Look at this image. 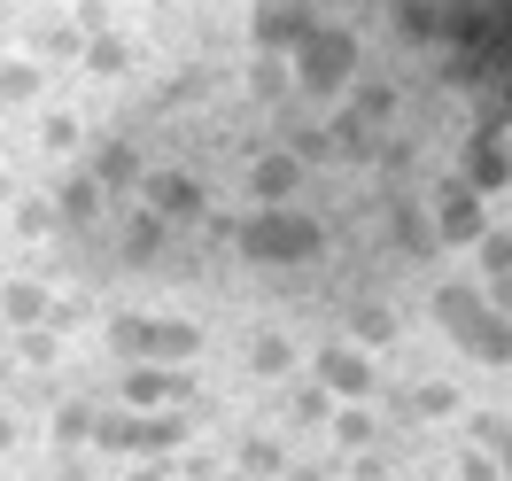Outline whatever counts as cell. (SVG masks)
<instances>
[{
  "instance_id": "1",
  "label": "cell",
  "mask_w": 512,
  "mask_h": 481,
  "mask_svg": "<svg viewBox=\"0 0 512 481\" xmlns=\"http://www.w3.org/2000/svg\"><path fill=\"white\" fill-rule=\"evenodd\" d=\"M326 249V225L303 218L295 202H256L241 218V257L249 264H311Z\"/></svg>"
},
{
  "instance_id": "2",
  "label": "cell",
  "mask_w": 512,
  "mask_h": 481,
  "mask_svg": "<svg viewBox=\"0 0 512 481\" xmlns=\"http://www.w3.org/2000/svg\"><path fill=\"white\" fill-rule=\"evenodd\" d=\"M109 350L125 357V365H194L202 357V326L194 319H163V311H125V319H109Z\"/></svg>"
},
{
  "instance_id": "3",
  "label": "cell",
  "mask_w": 512,
  "mask_h": 481,
  "mask_svg": "<svg viewBox=\"0 0 512 481\" xmlns=\"http://www.w3.org/2000/svg\"><path fill=\"white\" fill-rule=\"evenodd\" d=\"M295 86H303V94H342V86H350L357 78V32H342V24H311V32L295 39Z\"/></svg>"
},
{
  "instance_id": "4",
  "label": "cell",
  "mask_w": 512,
  "mask_h": 481,
  "mask_svg": "<svg viewBox=\"0 0 512 481\" xmlns=\"http://www.w3.org/2000/svg\"><path fill=\"white\" fill-rule=\"evenodd\" d=\"M427 218H435V241H443V249H474L481 233H489V194H481L466 171H450V179H435Z\"/></svg>"
},
{
  "instance_id": "5",
  "label": "cell",
  "mask_w": 512,
  "mask_h": 481,
  "mask_svg": "<svg viewBox=\"0 0 512 481\" xmlns=\"http://www.w3.org/2000/svg\"><path fill=\"white\" fill-rule=\"evenodd\" d=\"M94 443L101 450H132V458H163V450L187 443V412H125V419H94Z\"/></svg>"
},
{
  "instance_id": "6",
  "label": "cell",
  "mask_w": 512,
  "mask_h": 481,
  "mask_svg": "<svg viewBox=\"0 0 512 481\" xmlns=\"http://www.w3.org/2000/svg\"><path fill=\"white\" fill-rule=\"evenodd\" d=\"M311 381L334 388V404H373L381 396V365H373V350H357V342H326L311 357Z\"/></svg>"
},
{
  "instance_id": "7",
  "label": "cell",
  "mask_w": 512,
  "mask_h": 481,
  "mask_svg": "<svg viewBox=\"0 0 512 481\" xmlns=\"http://www.w3.org/2000/svg\"><path fill=\"white\" fill-rule=\"evenodd\" d=\"M443 334H450L466 357H474V365H512V319L489 303V295H481V303H466V311H458Z\"/></svg>"
},
{
  "instance_id": "8",
  "label": "cell",
  "mask_w": 512,
  "mask_h": 481,
  "mask_svg": "<svg viewBox=\"0 0 512 481\" xmlns=\"http://www.w3.org/2000/svg\"><path fill=\"white\" fill-rule=\"evenodd\" d=\"M117 396H125V412H171V404H187V396H194V373H187V365H156V357H148V365H125V388H117Z\"/></svg>"
},
{
  "instance_id": "9",
  "label": "cell",
  "mask_w": 512,
  "mask_h": 481,
  "mask_svg": "<svg viewBox=\"0 0 512 481\" xmlns=\"http://www.w3.org/2000/svg\"><path fill=\"white\" fill-rule=\"evenodd\" d=\"M311 24H319V0H256L249 39H256V55H295V39Z\"/></svg>"
},
{
  "instance_id": "10",
  "label": "cell",
  "mask_w": 512,
  "mask_h": 481,
  "mask_svg": "<svg viewBox=\"0 0 512 481\" xmlns=\"http://www.w3.org/2000/svg\"><path fill=\"white\" fill-rule=\"evenodd\" d=\"M311 179V156L303 148H256L249 156V202H295Z\"/></svg>"
},
{
  "instance_id": "11",
  "label": "cell",
  "mask_w": 512,
  "mask_h": 481,
  "mask_svg": "<svg viewBox=\"0 0 512 481\" xmlns=\"http://www.w3.org/2000/svg\"><path fill=\"white\" fill-rule=\"evenodd\" d=\"M140 194H148V210H163V218L179 225V218H202V179H187V171H148L140 179Z\"/></svg>"
},
{
  "instance_id": "12",
  "label": "cell",
  "mask_w": 512,
  "mask_h": 481,
  "mask_svg": "<svg viewBox=\"0 0 512 481\" xmlns=\"http://www.w3.org/2000/svg\"><path fill=\"white\" fill-rule=\"evenodd\" d=\"M466 179H474L481 194H505L512 187V148L497 140V132H474V148H466Z\"/></svg>"
},
{
  "instance_id": "13",
  "label": "cell",
  "mask_w": 512,
  "mask_h": 481,
  "mask_svg": "<svg viewBox=\"0 0 512 481\" xmlns=\"http://www.w3.org/2000/svg\"><path fill=\"white\" fill-rule=\"evenodd\" d=\"M101 202H109V187H101L94 171H70L63 187H55V218H63V225H94Z\"/></svg>"
},
{
  "instance_id": "14",
  "label": "cell",
  "mask_w": 512,
  "mask_h": 481,
  "mask_svg": "<svg viewBox=\"0 0 512 481\" xmlns=\"http://www.w3.org/2000/svg\"><path fill=\"white\" fill-rule=\"evenodd\" d=\"M47 311H55V295L39 280H0V326H47Z\"/></svg>"
},
{
  "instance_id": "15",
  "label": "cell",
  "mask_w": 512,
  "mask_h": 481,
  "mask_svg": "<svg viewBox=\"0 0 512 481\" xmlns=\"http://www.w3.org/2000/svg\"><path fill=\"white\" fill-rule=\"evenodd\" d=\"M94 179L109 194H132L148 171H140V156H132V140H101V156H94Z\"/></svg>"
},
{
  "instance_id": "16",
  "label": "cell",
  "mask_w": 512,
  "mask_h": 481,
  "mask_svg": "<svg viewBox=\"0 0 512 481\" xmlns=\"http://www.w3.org/2000/svg\"><path fill=\"white\" fill-rule=\"evenodd\" d=\"M350 342L357 350H388L396 342V311L388 303H350Z\"/></svg>"
},
{
  "instance_id": "17",
  "label": "cell",
  "mask_w": 512,
  "mask_h": 481,
  "mask_svg": "<svg viewBox=\"0 0 512 481\" xmlns=\"http://www.w3.org/2000/svg\"><path fill=\"white\" fill-rule=\"evenodd\" d=\"M163 225H171V218H163V210H148V202L132 210V225H125V257H132V264H156V257H163Z\"/></svg>"
},
{
  "instance_id": "18",
  "label": "cell",
  "mask_w": 512,
  "mask_h": 481,
  "mask_svg": "<svg viewBox=\"0 0 512 481\" xmlns=\"http://www.w3.org/2000/svg\"><path fill=\"white\" fill-rule=\"evenodd\" d=\"M39 86H47V70H39L32 55H8V63H0V109H16V101H39Z\"/></svg>"
},
{
  "instance_id": "19",
  "label": "cell",
  "mask_w": 512,
  "mask_h": 481,
  "mask_svg": "<svg viewBox=\"0 0 512 481\" xmlns=\"http://www.w3.org/2000/svg\"><path fill=\"white\" fill-rule=\"evenodd\" d=\"M233 466H241L249 481H288V450H280V443H256V435H249V443L233 450Z\"/></svg>"
},
{
  "instance_id": "20",
  "label": "cell",
  "mask_w": 512,
  "mask_h": 481,
  "mask_svg": "<svg viewBox=\"0 0 512 481\" xmlns=\"http://www.w3.org/2000/svg\"><path fill=\"white\" fill-rule=\"evenodd\" d=\"M288 365H295V342L280 334V326H264V334L249 342V373H288Z\"/></svg>"
},
{
  "instance_id": "21",
  "label": "cell",
  "mask_w": 512,
  "mask_h": 481,
  "mask_svg": "<svg viewBox=\"0 0 512 481\" xmlns=\"http://www.w3.org/2000/svg\"><path fill=\"white\" fill-rule=\"evenodd\" d=\"M326 427H334V443H342V450H365V443H373V412H365V404H334Z\"/></svg>"
},
{
  "instance_id": "22",
  "label": "cell",
  "mask_w": 512,
  "mask_h": 481,
  "mask_svg": "<svg viewBox=\"0 0 512 481\" xmlns=\"http://www.w3.org/2000/svg\"><path fill=\"white\" fill-rule=\"evenodd\" d=\"M78 140H86V125H78L70 109H47V117H39V148H55V156H70Z\"/></svg>"
},
{
  "instance_id": "23",
  "label": "cell",
  "mask_w": 512,
  "mask_h": 481,
  "mask_svg": "<svg viewBox=\"0 0 512 481\" xmlns=\"http://www.w3.org/2000/svg\"><path fill=\"white\" fill-rule=\"evenodd\" d=\"M412 412L419 419H450V412H458V388H450V381H419L412 388Z\"/></svg>"
},
{
  "instance_id": "24",
  "label": "cell",
  "mask_w": 512,
  "mask_h": 481,
  "mask_svg": "<svg viewBox=\"0 0 512 481\" xmlns=\"http://www.w3.org/2000/svg\"><path fill=\"white\" fill-rule=\"evenodd\" d=\"M474 257H481V280H497V272H512V233H497V225H489V233L474 241Z\"/></svg>"
},
{
  "instance_id": "25",
  "label": "cell",
  "mask_w": 512,
  "mask_h": 481,
  "mask_svg": "<svg viewBox=\"0 0 512 481\" xmlns=\"http://www.w3.org/2000/svg\"><path fill=\"white\" fill-rule=\"evenodd\" d=\"M125 63H132V47H125V39H109V32H101V39H86V70H101V78H117Z\"/></svg>"
},
{
  "instance_id": "26",
  "label": "cell",
  "mask_w": 512,
  "mask_h": 481,
  "mask_svg": "<svg viewBox=\"0 0 512 481\" xmlns=\"http://www.w3.org/2000/svg\"><path fill=\"white\" fill-rule=\"evenodd\" d=\"M55 443H63V450L94 443V412H86V404H63V412H55Z\"/></svg>"
},
{
  "instance_id": "27",
  "label": "cell",
  "mask_w": 512,
  "mask_h": 481,
  "mask_svg": "<svg viewBox=\"0 0 512 481\" xmlns=\"http://www.w3.org/2000/svg\"><path fill=\"white\" fill-rule=\"evenodd\" d=\"M295 419H303V427H326V419H334V388L311 381L303 396H295Z\"/></svg>"
},
{
  "instance_id": "28",
  "label": "cell",
  "mask_w": 512,
  "mask_h": 481,
  "mask_svg": "<svg viewBox=\"0 0 512 481\" xmlns=\"http://www.w3.org/2000/svg\"><path fill=\"white\" fill-rule=\"evenodd\" d=\"M458 481H505V466H497V450H489V443H474L466 458H458Z\"/></svg>"
},
{
  "instance_id": "29",
  "label": "cell",
  "mask_w": 512,
  "mask_h": 481,
  "mask_svg": "<svg viewBox=\"0 0 512 481\" xmlns=\"http://www.w3.org/2000/svg\"><path fill=\"white\" fill-rule=\"evenodd\" d=\"M357 117H365V125H388V117H396V94H388V86H357Z\"/></svg>"
},
{
  "instance_id": "30",
  "label": "cell",
  "mask_w": 512,
  "mask_h": 481,
  "mask_svg": "<svg viewBox=\"0 0 512 481\" xmlns=\"http://www.w3.org/2000/svg\"><path fill=\"white\" fill-rule=\"evenodd\" d=\"M288 78H295V70L280 63V55H256V94H264V101H272V94H288Z\"/></svg>"
},
{
  "instance_id": "31",
  "label": "cell",
  "mask_w": 512,
  "mask_h": 481,
  "mask_svg": "<svg viewBox=\"0 0 512 481\" xmlns=\"http://www.w3.org/2000/svg\"><path fill=\"white\" fill-rule=\"evenodd\" d=\"M16 334H24V342H16L24 365H47V357H55V326H16Z\"/></svg>"
},
{
  "instance_id": "32",
  "label": "cell",
  "mask_w": 512,
  "mask_h": 481,
  "mask_svg": "<svg viewBox=\"0 0 512 481\" xmlns=\"http://www.w3.org/2000/svg\"><path fill=\"white\" fill-rule=\"evenodd\" d=\"M396 241H404V249H427V225H419V210H396Z\"/></svg>"
},
{
  "instance_id": "33",
  "label": "cell",
  "mask_w": 512,
  "mask_h": 481,
  "mask_svg": "<svg viewBox=\"0 0 512 481\" xmlns=\"http://www.w3.org/2000/svg\"><path fill=\"white\" fill-rule=\"evenodd\" d=\"M474 443L497 450V443H505V419H497V412H481V419H474Z\"/></svg>"
},
{
  "instance_id": "34",
  "label": "cell",
  "mask_w": 512,
  "mask_h": 481,
  "mask_svg": "<svg viewBox=\"0 0 512 481\" xmlns=\"http://www.w3.org/2000/svg\"><path fill=\"white\" fill-rule=\"evenodd\" d=\"M47 225H55V210H39V202H32V210H16V233H47Z\"/></svg>"
},
{
  "instance_id": "35",
  "label": "cell",
  "mask_w": 512,
  "mask_h": 481,
  "mask_svg": "<svg viewBox=\"0 0 512 481\" xmlns=\"http://www.w3.org/2000/svg\"><path fill=\"white\" fill-rule=\"evenodd\" d=\"M489 303H497V311L512 319V272H497V280H489Z\"/></svg>"
},
{
  "instance_id": "36",
  "label": "cell",
  "mask_w": 512,
  "mask_h": 481,
  "mask_svg": "<svg viewBox=\"0 0 512 481\" xmlns=\"http://www.w3.org/2000/svg\"><path fill=\"white\" fill-rule=\"evenodd\" d=\"M350 481H381V458H365V450H357V458H350Z\"/></svg>"
},
{
  "instance_id": "37",
  "label": "cell",
  "mask_w": 512,
  "mask_h": 481,
  "mask_svg": "<svg viewBox=\"0 0 512 481\" xmlns=\"http://www.w3.org/2000/svg\"><path fill=\"white\" fill-rule=\"evenodd\" d=\"M125 481H171V474H163L156 458H140V466H132V474H125Z\"/></svg>"
},
{
  "instance_id": "38",
  "label": "cell",
  "mask_w": 512,
  "mask_h": 481,
  "mask_svg": "<svg viewBox=\"0 0 512 481\" xmlns=\"http://www.w3.org/2000/svg\"><path fill=\"white\" fill-rule=\"evenodd\" d=\"M497 466H505V481H512V427H505V443H497Z\"/></svg>"
},
{
  "instance_id": "39",
  "label": "cell",
  "mask_w": 512,
  "mask_h": 481,
  "mask_svg": "<svg viewBox=\"0 0 512 481\" xmlns=\"http://www.w3.org/2000/svg\"><path fill=\"white\" fill-rule=\"evenodd\" d=\"M0 450H16V419L0 412Z\"/></svg>"
},
{
  "instance_id": "40",
  "label": "cell",
  "mask_w": 512,
  "mask_h": 481,
  "mask_svg": "<svg viewBox=\"0 0 512 481\" xmlns=\"http://www.w3.org/2000/svg\"><path fill=\"white\" fill-rule=\"evenodd\" d=\"M288 481H326V474H319V466H288Z\"/></svg>"
},
{
  "instance_id": "41",
  "label": "cell",
  "mask_w": 512,
  "mask_h": 481,
  "mask_svg": "<svg viewBox=\"0 0 512 481\" xmlns=\"http://www.w3.org/2000/svg\"><path fill=\"white\" fill-rule=\"evenodd\" d=\"M218 481H249V474H241V466H233V474H218Z\"/></svg>"
},
{
  "instance_id": "42",
  "label": "cell",
  "mask_w": 512,
  "mask_h": 481,
  "mask_svg": "<svg viewBox=\"0 0 512 481\" xmlns=\"http://www.w3.org/2000/svg\"><path fill=\"white\" fill-rule=\"evenodd\" d=\"M0 481H8V474H0Z\"/></svg>"
}]
</instances>
